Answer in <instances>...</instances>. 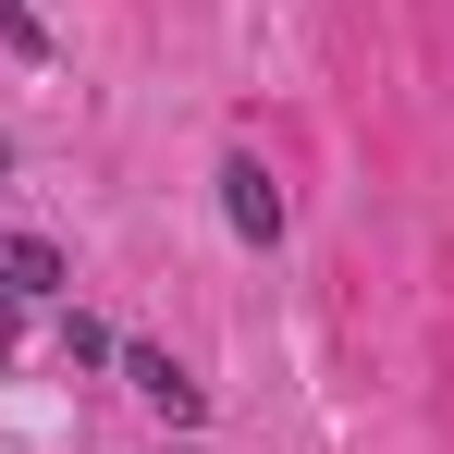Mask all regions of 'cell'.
Wrapping results in <instances>:
<instances>
[{
	"label": "cell",
	"mask_w": 454,
	"mask_h": 454,
	"mask_svg": "<svg viewBox=\"0 0 454 454\" xmlns=\"http://www.w3.org/2000/svg\"><path fill=\"white\" fill-rule=\"evenodd\" d=\"M62 283H74V270H62V246H50V233H0V295H12V307L62 295Z\"/></svg>",
	"instance_id": "3"
},
{
	"label": "cell",
	"mask_w": 454,
	"mask_h": 454,
	"mask_svg": "<svg viewBox=\"0 0 454 454\" xmlns=\"http://www.w3.org/2000/svg\"><path fill=\"white\" fill-rule=\"evenodd\" d=\"M222 222L246 233V246H283V184H270V160H258V148L222 160Z\"/></svg>",
	"instance_id": "1"
},
{
	"label": "cell",
	"mask_w": 454,
	"mask_h": 454,
	"mask_svg": "<svg viewBox=\"0 0 454 454\" xmlns=\"http://www.w3.org/2000/svg\"><path fill=\"white\" fill-rule=\"evenodd\" d=\"M0 172H12V136H0Z\"/></svg>",
	"instance_id": "5"
},
{
	"label": "cell",
	"mask_w": 454,
	"mask_h": 454,
	"mask_svg": "<svg viewBox=\"0 0 454 454\" xmlns=\"http://www.w3.org/2000/svg\"><path fill=\"white\" fill-rule=\"evenodd\" d=\"M111 369L136 380V393H148L160 418H172V430H184V418H209V393H197V380L172 369V356H160V344H123V356H111Z\"/></svg>",
	"instance_id": "2"
},
{
	"label": "cell",
	"mask_w": 454,
	"mask_h": 454,
	"mask_svg": "<svg viewBox=\"0 0 454 454\" xmlns=\"http://www.w3.org/2000/svg\"><path fill=\"white\" fill-rule=\"evenodd\" d=\"M0 356H12V295H0Z\"/></svg>",
	"instance_id": "4"
}]
</instances>
